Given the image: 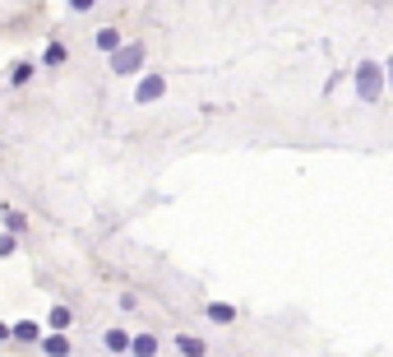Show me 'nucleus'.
<instances>
[{
  "mask_svg": "<svg viewBox=\"0 0 393 357\" xmlns=\"http://www.w3.org/2000/svg\"><path fill=\"white\" fill-rule=\"evenodd\" d=\"M352 84H356V98H361V102H379V98H384V65L361 61L352 70Z\"/></svg>",
  "mask_w": 393,
  "mask_h": 357,
  "instance_id": "obj_1",
  "label": "nucleus"
},
{
  "mask_svg": "<svg viewBox=\"0 0 393 357\" xmlns=\"http://www.w3.org/2000/svg\"><path fill=\"white\" fill-rule=\"evenodd\" d=\"M144 56H148L144 42H130V47L111 51V75H139L144 70Z\"/></svg>",
  "mask_w": 393,
  "mask_h": 357,
  "instance_id": "obj_2",
  "label": "nucleus"
},
{
  "mask_svg": "<svg viewBox=\"0 0 393 357\" xmlns=\"http://www.w3.org/2000/svg\"><path fill=\"white\" fill-rule=\"evenodd\" d=\"M162 93H166V75H144L139 79V89H135V102L139 107H148V102H157Z\"/></svg>",
  "mask_w": 393,
  "mask_h": 357,
  "instance_id": "obj_3",
  "label": "nucleus"
},
{
  "mask_svg": "<svg viewBox=\"0 0 393 357\" xmlns=\"http://www.w3.org/2000/svg\"><path fill=\"white\" fill-rule=\"evenodd\" d=\"M93 42H97V51H106V56H111V51H121V47H125V33L106 24V28H97V37H93Z\"/></svg>",
  "mask_w": 393,
  "mask_h": 357,
  "instance_id": "obj_4",
  "label": "nucleus"
},
{
  "mask_svg": "<svg viewBox=\"0 0 393 357\" xmlns=\"http://www.w3.org/2000/svg\"><path fill=\"white\" fill-rule=\"evenodd\" d=\"M176 353L181 357H209V343L199 334H176Z\"/></svg>",
  "mask_w": 393,
  "mask_h": 357,
  "instance_id": "obj_5",
  "label": "nucleus"
},
{
  "mask_svg": "<svg viewBox=\"0 0 393 357\" xmlns=\"http://www.w3.org/2000/svg\"><path fill=\"white\" fill-rule=\"evenodd\" d=\"M46 325H51V334H65V329L75 325V311H70V306H51V315H46Z\"/></svg>",
  "mask_w": 393,
  "mask_h": 357,
  "instance_id": "obj_6",
  "label": "nucleus"
},
{
  "mask_svg": "<svg viewBox=\"0 0 393 357\" xmlns=\"http://www.w3.org/2000/svg\"><path fill=\"white\" fill-rule=\"evenodd\" d=\"M204 315H209L213 325H231V320H236V306H227V302H209Z\"/></svg>",
  "mask_w": 393,
  "mask_h": 357,
  "instance_id": "obj_7",
  "label": "nucleus"
},
{
  "mask_svg": "<svg viewBox=\"0 0 393 357\" xmlns=\"http://www.w3.org/2000/svg\"><path fill=\"white\" fill-rule=\"evenodd\" d=\"M65 61H70V47H65V42H51V47L42 51V65H46V70H61Z\"/></svg>",
  "mask_w": 393,
  "mask_h": 357,
  "instance_id": "obj_8",
  "label": "nucleus"
},
{
  "mask_svg": "<svg viewBox=\"0 0 393 357\" xmlns=\"http://www.w3.org/2000/svg\"><path fill=\"white\" fill-rule=\"evenodd\" d=\"M10 339H19V343H42V329L32 325V320H19V325H10Z\"/></svg>",
  "mask_w": 393,
  "mask_h": 357,
  "instance_id": "obj_9",
  "label": "nucleus"
},
{
  "mask_svg": "<svg viewBox=\"0 0 393 357\" xmlns=\"http://www.w3.org/2000/svg\"><path fill=\"white\" fill-rule=\"evenodd\" d=\"M42 353L46 357H70V339L65 334H42Z\"/></svg>",
  "mask_w": 393,
  "mask_h": 357,
  "instance_id": "obj_10",
  "label": "nucleus"
},
{
  "mask_svg": "<svg viewBox=\"0 0 393 357\" xmlns=\"http://www.w3.org/2000/svg\"><path fill=\"white\" fill-rule=\"evenodd\" d=\"M102 343H106V353H116V357H121V353H130V334H125V329H106V334H102Z\"/></svg>",
  "mask_w": 393,
  "mask_h": 357,
  "instance_id": "obj_11",
  "label": "nucleus"
},
{
  "mask_svg": "<svg viewBox=\"0 0 393 357\" xmlns=\"http://www.w3.org/2000/svg\"><path fill=\"white\" fill-rule=\"evenodd\" d=\"M130 353L135 357H153L157 353V334H135V339H130Z\"/></svg>",
  "mask_w": 393,
  "mask_h": 357,
  "instance_id": "obj_12",
  "label": "nucleus"
},
{
  "mask_svg": "<svg viewBox=\"0 0 393 357\" xmlns=\"http://www.w3.org/2000/svg\"><path fill=\"white\" fill-rule=\"evenodd\" d=\"M32 75H37V65H32V61H19L15 70H10V84H15V89H23Z\"/></svg>",
  "mask_w": 393,
  "mask_h": 357,
  "instance_id": "obj_13",
  "label": "nucleus"
},
{
  "mask_svg": "<svg viewBox=\"0 0 393 357\" xmlns=\"http://www.w3.org/2000/svg\"><path fill=\"white\" fill-rule=\"evenodd\" d=\"M0 223L10 228V237H15V232H23V228H28V218L19 214V209H5V218H0Z\"/></svg>",
  "mask_w": 393,
  "mask_h": 357,
  "instance_id": "obj_14",
  "label": "nucleus"
},
{
  "mask_svg": "<svg viewBox=\"0 0 393 357\" xmlns=\"http://www.w3.org/2000/svg\"><path fill=\"white\" fill-rule=\"evenodd\" d=\"M15 250H19L15 237H0V260H5V255H15Z\"/></svg>",
  "mask_w": 393,
  "mask_h": 357,
  "instance_id": "obj_15",
  "label": "nucleus"
},
{
  "mask_svg": "<svg viewBox=\"0 0 393 357\" xmlns=\"http://www.w3.org/2000/svg\"><path fill=\"white\" fill-rule=\"evenodd\" d=\"M93 5H97V0H70V10H75V15H88Z\"/></svg>",
  "mask_w": 393,
  "mask_h": 357,
  "instance_id": "obj_16",
  "label": "nucleus"
},
{
  "mask_svg": "<svg viewBox=\"0 0 393 357\" xmlns=\"http://www.w3.org/2000/svg\"><path fill=\"white\" fill-rule=\"evenodd\" d=\"M384 89H389V93H393V61L384 65Z\"/></svg>",
  "mask_w": 393,
  "mask_h": 357,
  "instance_id": "obj_17",
  "label": "nucleus"
},
{
  "mask_svg": "<svg viewBox=\"0 0 393 357\" xmlns=\"http://www.w3.org/2000/svg\"><path fill=\"white\" fill-rule=\"evenodd\" d=\"M5 339H10V325H5V320H0V343H5Z\"/></svg>",
  "mask_w": 393,
  "mask_h": 357,
  "instance_id": "obj_18",
  "label": "nucleus"
}]
</instances>
